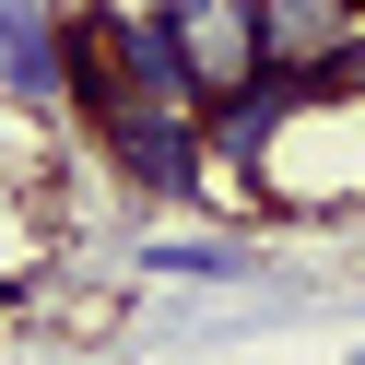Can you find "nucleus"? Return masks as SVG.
Returning a JSON list of instances; mask_svg holds the SVG:
<instances>
[{"label": "nucleus", "mask_w": 365, "mask_h": 365, "mask_svg": "<svg viewBox=\"0 0 365 365\" xmlns=\"http://www.w3.org/2000/svg\"><path fill=\"white\" fill-rule=\"evenodd\" d=\"M142 271H153V283H236L247 247L236 236H142Z\"/></svg>", "instance_id": "obj_7"}, {"label": "nucleus", "mask_w": 365, "mask_h": 365, "mask_svg": "<svg viewBox=\"0 0 365 365\" xmlns=\"http://www.w3.org/2000/svg\"><path fill=\"white\" fill-rule=\"evenodd\" d=\"M0 83H12V106H36V118H59V106H71L59 0H0Z\"/></svg>", "instance_id": "obj_5"}, {"label": "nucleus", "mask_w": 365, "mask_h": 365, "mask_svg": "<svg viewBox=\"0 0 365 365\" xmlns=\"http://www.w3.org/2000/svg\"><path fill=\"white\" fill-rule=\"evenodd\" d=\"M307 106H330V95H318V71L271 59L259 83H236V95H212V106H200V142H212V165H224V177H247V189H259L271 142H283V130L307 118Z\"/></svg>", "instance_id": "obj_2"}, {"label": "nucleus", "mask_w": 365, "mask_h": 365, "mask_svg": "<svg viewBox=\"0 0 365 365\" xmlns=\"http://www.w3.org/2000/svg\"><path fill=\"white\" fill-rule=\"evenodd\" d=\"M318 95H330V106H365V24L341 36L330 59H318Z\"/></svg>", "instance_id": "obj_8"}, {"label": "nucleus", "mask_w": 365, "mask_h": 365, "mask_svg": "<svg viewBox=\"0 0 365 365\" xmlns=\"http://www.w3.org/2000/svg\"><path fill=\"white\" fill-rule=\"evenodd\" d=\"M118 106H189L200 118V71H189V48H177L165 0H118ZM118 106H106V118H118Z\"/></svg>", "instance_id": "obj_4"}, {"label": "nucleus", "mask_w": 365, "mask_h": 365, "mask_svg": "<svg viewBox=\"0 0 365 365\" xmlns=\"http://www.w3.org/2000/svg\"><path fill=\"white\" fill-rule=\"evenodd\" d=\"M354 24H365V0H259V36H271V59H294V71H318V59H330Z\"/></svg>", "instance_id": "obj_6"}, {"label": "nucleus", "mask_w": 365, "mask_h": 365, "mask_svg": "<svg viewBox=\"0 0 365 365\" xmlns=\"http://www.w3.org/2000/svg\"><path fill=\"white\" fill-rule=\"evenodd\" d=\"M165 24H177V48H189V71H200V106L271 71V36H259V0H165Z\"/></svg>", "instance_id": "obj_3"}, {"label": "nucleus", "mask_w": 365, "mask_h": 365, "mask_svg": "<svg viewBox=\"0 0 365 365\" xmlns=\"http://www.w3.org/2000/svg\"><path fill=\"white\" fill-rule=\"evenodd\" d=\"M95 142H106V165H118L142 200H165V212L224 200V165H212V142H200L189 106H118V118H95Z\"/></svg>", "instance_id": "obj_1"}]
</instances>
